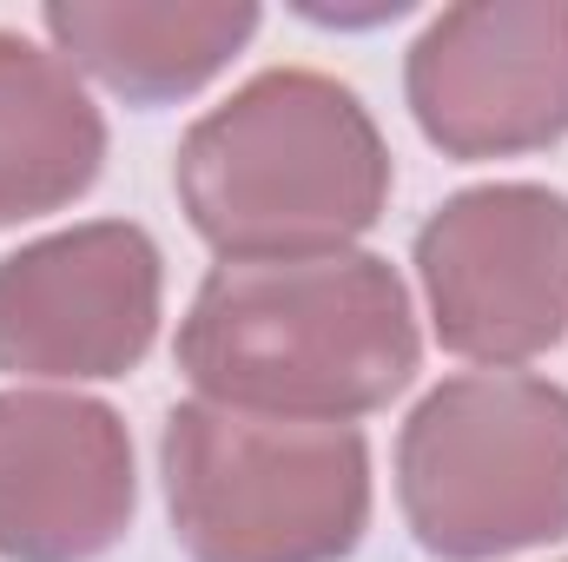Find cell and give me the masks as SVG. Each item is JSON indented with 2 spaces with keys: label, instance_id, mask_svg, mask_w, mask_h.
Masks as SVG:
<instances>
[{
  "label": "cell",
  "instance_id": "4",
  "mask_svg": "<svg viewBox=\"0 0 568 562\" xmlns=\"http://www.w3.org/2000/svg\"><path fill=\"white\" fill-rule=\"evenodd\" d=\"M397 496L417 543L443 562L568 536V391L523 371L436 384L404 423Z\"/></svg>",
  "mask_w": 568,
  "mask_h": 562
},
{
  "label": "cell",
  "instance_id": "7",
  "mask_svg": "<svg viewBox=\"0 0 568 562\" xmlns=\"http://www.w3.org/2000/svg\"><path fill=\"white\" fill-rule=\"evenodd\" d=\"M159 245L126 219L73 225L0 259V371L126 378L159 331Z\"/></svg>",
  "mask_w": 568,
  "mask_h": 562
},
{
  "label": "cell",
  "instance_id": "5",
  "mask_svg": "<svg viewBox=\"0 0 568 562\" xmlns=\"http://www.w3.org/2000/svg\"><path fill=\"white\" fill-rule=\"evenodd\" d=\"M417 279L443 351L523 364L568 331V199L549 185L456 192L417 232Z\"/></svg>",
  "mask_w": 568,
  "mask_h": 562
},
{
  "label": "cell",
  "instance_id": "6",
  "mask_svg": "<svg viewBox=\"0 0 568 562\" xmlns=\"http://www.w3.org/2000/svg\"><path fill=\"white\" fill-rule=\"evenodd\" d=\"M410 113L449 159L568 140V0L449 7L410 47Z\"/></svg>",
  "mask_w": 568,
  "mask_h": 562
},
{
  "label": "cell",
  "instance_id": "10",
  "mask_svg": "<svg viewBox=\"0 0 568 562\" xmlns=\"http://www.w3.org/2000/svg\"><path fill=\"white\" fill-rule=\"evenodd\" d=\"M106 127L73 67L0 27V225L60 212L100 179Z\"/></svg>",
  "mask_w": 568,
  "mask_h": 562
},
{
  "label": "cell",
  "instance_id": "3",
  "mask_svg": "<svg viewBox=\"0 0 568 562\" xmlns=\"http://www.w3.org/2000/svg\"><path fill=\"white\" fill-rule=\"evenodd\" d=\"M165 503L192 562H337L371 523V450L351 423L179 404L165 418Z\"/></svg>",
  "mask_w": 568,
  "mask_h": 562
},
{
  "label": "cell",
  "instance_id": "1",
  "mask_svg": "<svg viewBox=\"0 0 568 562\" xmlns=\"http://www.w3.org/2000/svg\"><path fill=\"white\" fill-rule=\"evenodd\" d=\"M404 279L371 252L219 265L179 324V371L205 404L351 423L417 378Z\"/></svg>",
  "mask_w": 568,
  "mask_h": 562
},
{
  "label": "cell",
  "instance_id": "8",
  "mask_svg": "<svg viewBox=\"0 0 568 562\" xmlns=\"http://www.w3.org/2000/svg\"><path fill=\"white\" fill-rule=\"evenodd\" d=\"M133 436L93 398L0 391V556L93 562L133 523Z\"/></svg>",
  "mask_w": 568,
  "mask_h": 562
},
{
  "label": "cell",
  "instance_id": "9",
  "mask_svg": "<svg viewBox=\"0 0 568 562\" xmlns=\"http://www.w3.org/2000/svg\"><path fill=\"white\" fill-rule=\"evenodd\" d=\"M47 33L60 40L67 67H87L133 107H165L199 93L252 33L258 7H212V0H53Z\"/></svg>",
  "mask_w": 568,
  "mask_h": 562
},
{
  "label": "cell",
  "instance_id": "2",
  "mask_svg": "<svg viewBox=\"0 0 568 562\" xmlns=\"http://www.w3.org/2000/svg\"><path fill=\"white\" fill-rule=\"evenodd\" d=\"M179 199L225 265L331 259L377 225L390 152L351 87L311 67H272L185 133Z\"/></svg>",
  "mask_w": 568,
  "mask_h": 562
}]
</instances>
